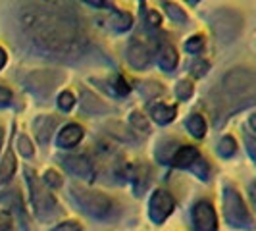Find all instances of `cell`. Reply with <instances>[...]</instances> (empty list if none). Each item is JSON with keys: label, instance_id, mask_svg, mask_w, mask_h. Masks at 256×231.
I'll return each instance as SVG.
<instances>
[{"label": "cell", "instance_id": "1", "mask_svg": "<svg viewBox=\"0 0 256 231\" xmlns=\"http://www.w3.org/2000/svg\"><path fill=\"white\" fill-rule=\"evenodd\" d=\"M16 27L27 48L48 60L70 64L89 48L83 16L66 0H20Z\"/></svg>", "mask_w": 256, "mask_h": 231}, {"label": "cell", "instance_id": "2", "mask_svg": "<svg viewBox=\"0 0 256 231\" xmlns=\"http://www.w3.org/2000/svg\"><path fill=\"white\" fill-rule=\"evenodd\" d=\"M256 92V76L250 68H231L222 77L216 89L210 94L212 114L216 126H222L226 120L239 110H244L254 104Z\"/></svg>", "mask_w": 256, "mask_h": 231}, {"label": "cell", "instance_id": "3", "mask_svg": "<svg viewBox=\"0 0 256 231\" xmlns=\"http://www.w3.org/2000/svg\"><path fill=\"white\" fill-rule=\"evenodd\" d=\"M208 27L222 44H230L243 31V16L233 8H218L206 16Z\"/></svg>", "mask_w": 256, "mask_h": 231}, {"label": "cell", "instance_id": "4", "mask_svg": "<svg viewBox=\"0 0 256 231\" xmlns=\"http://www.w3.org/2000/svg\"><path fill=\"white\" fill-rule=\"evenodd\" d=\"M66 79L62 70H35L26 74V77L22 79V87L31 92L33 96H37L38 100H46L50 98L52 92L60 87V83Z\"/></svg>", "mask_w": 256, "mask_h": 231}, {"label": "cell", "instance_id": "5", "mask_svg": "<svg viewBox=\"0 0 256 231\" xmlns=\"http://www.w3.org/2000/svg\"><path fill=\"white\" fill-rule=\"evenodd\" d=\"M72 194L77 200V204L81 206L87 214L94 216V218H106L112 210H114V202L110 196H106L98 191H89V189H83V187H72Z\"/></svg>", "mask_w": 256, "mask_h": 231}, {"label": "cell", "instance_id": "6", "mask_svg": "<svg viewBox=\"0 0 256 231\" xmlns=\"http://www.w3.org/2000/svg\"><path fill=\"white\" fill-rule=\"evenodd\" d=\"M26 176H27V185H29V191H31V200H33V204L37 208L38 216H42V218H48L52 216L54 212H56V200L52 198V194L46 189H44V185H40V180L37 178V174L33 172V170H26Z\"/></svg>", "mask_w": 256, "mask_h": 231}, {"label": "cell", "instance_id": "7", "mask_svg": "<svg viewBox=\"0 0 256 231\" xmlns=\"http://www.w3.org/2000/svg\"><path fill=\"white\" fill-rule=\"evenodd\" d=\"M224 212H226V218L230 220V224L237 226V228H241V226L248 228L250 222H252L243 198H241V194L235 189H231V187H228L224 191Z\"/></svg>", "mask_w": 256, "mask_h": 231}, {"label": "cell", "instance_id": "8", "mask_svg": "<svg viewBox=\"0 0 256 231\" xmlns=\"http://www.w3.org/2000/svg\"><path fill=\"white\" fill-rule=\"evenodd\" d=\"M126 60L128 64L137 70V72H144L148 66H150V60H152V54H150V48L139 40V38H131L126 46Z\"/></svg>", "mask_w": 256, "mask_h": 231}, {"label": "cell", "instance_id": "9", "mask_svg": "<svg viewBox=\"0 0 256 231\" xmlns=\"http://www.w3.org/2000/svg\"><path fill=\"white\" fill-rule=\"evenodd\" d=\"M174 210V198L170 196L166 191H156L150 198V206H148V214L154 224H162L164 220L172 214Z\"/></svg>", "mask_w": 256, "mask_h": 231}, {"label": "cell", "instance_id": "10", "mask_svg": "<svg viewBox=\"0 0 256 231\" xmlns=\"http://www.w3.org/2000/svg\"><path fill=\"white\" fill-rule=\"evenodd\" d=\"M192 222L196 231H216V212L210 202L200 200L192 208Z\"/></svg>", "mask_w": 256, "mask_h": 231}, {"label": "cell", "instance_id": "11", "mask_svg": "<svg viewBox=\"0 0 256 231\" xmlns=\"http://www.w3.org/2000/svg\"><path fill=\"white\" fill-rule=\"evenodd\" d=\"M62 166L74 174L77 178H85V180H92L94 178V170L87 158L79 156V154H72V156H62Z\"/></svg>", "mask_w": 256, "mask_h": 231}, {"label": "cell", "instance_id": "12", "mask_svg": "<svg viewBox=\"0 0 256 231\" xmlns=\"http://www.w3.org/2000/svg\"><path fill=\"white\" fill-rule=\"evenodd\" d=\"M81 112L89 116L106 114V112H110V106L104 102L100 96H96L92 90L81 89Z\"/></svg>", "mask_w": 256, "mask_h": 231}, {"label": "cell", "instance_id": "13", "mask_svg": "<svg viewBox=\"0 0 256 231\" xmlns=\"http://www.w3.org/2000/svg\"><path fill=\"white\" fill-rule=\"evenodd\" d=\"M56 128H58V118L48 116V114L37 116L35 122H33L35 135H37L38 142H42V144H46V142L50 141L52 133L56 131Z\"/></svg>", "mask_w": 256, "mask_h": 231}, {"label": "cell", "instance_id": "14", "mask_svg": "<svg viewBox=\"0 0 256 231\" xmlns=\"http://www.w3.org/2000/svg\"><path fill=\"white\" fill-rule=\"evenodd\" d=\"M81 139H83V128L79 124H68V126L60 129V133L56 137V142L62 148H72V146L79 144Z\"/></svg>", "mask_w": 256, "mask_h": 231}, {"label": "cell", "instance_id": "15", "mask_svg": "<svg viewBox=\"0 0 256 231\" xmlns=\"http://www.w3.org/2000/svg\"><path fill=\"white\" fill-rule=\"evenodd\" d=\"M178 62H180L178 50L172 44H164L160 48V54H158V66H160V70L166 72V74H172L178 68Z\"/></svg>", "mask_w": 256, "mask_h": 231}, {"label": "cell", "instance_id": "16", "mask_svg": "<svg viewBox=\"0 0 256 231\" xmlns=\"http://www.w3.org/2000/svg\"><path fill=\"white\" fill-rule=\"evenodd\" d=\"M196 158H198V150L194 146L185 144V146H180L176 150V154L172 156V162L176 168H191Z\"/></svg>", "mask_w": 256, "mask_h": 231}, {"label": "cell", "instance_id": "17", "mask_svg": "<svg viewBox=\"0 0 256 231\" xmlns=\"http://www.w3.org/2000/svg\"><path fill=\"white\" fill-rule=\"evenodd\" d=\"M176 114H178V108L176 106H170V104H154L150 106V116H152V120L156 124H160V126H166L170 122H174L176 120Z\"/></svg>", "mask_w": 256, "mask_h": 231}, {"label": "cell", "instance_id": "18", "mask_svg": "<svg viewBox=\"0 0 256 231\" xmlns=\"http://www.w3.org/2000/svg\"><path fill=\"white\" fill-rule=\"evenodd\" d=\"M160 4H162V8H164L166 16L174 22V24H178V26H187L189 16H187L185 10L180 8L176 2H172V0H160Z\"/></svg>", "mask_w": 256, "mask_h": 231}, {"label": "cell", "instance_id": "19", "mask_svg": "<svg viewBox=\"0 0 256 231\" xmlns=\"http://www.w3.org/2000/svg\"><path fill=\"white\" fill-rule=\"evenodd\" d=\"M180 148V144L174 141V139H166V141H162L158 144V148H156V160L160 162V164H168V162H172V156L176 154V150Z\"/></svg>", "mask_w": 256, "mask_h": 231}, {"label": "cell", "instance_id": "20", "mask_svg": "<svg viewBox=\"0 0 256 231\" xmlns=\"http://www.w3.org/2000/svg\"><path fill=\"white\" fill-rule=\"evenodd\" d=\"M110 24L114 27V31L118 33H126L133 27V16L129 12H124V10H118V12L112 14V20Z\"/></svg>", "mask_w": 256, "mask_h": 231}, {"label": "cell", "instance_id": "21", "mask_svg": "<svg viewBox=\"0 0 256 231\" xmlns=\"http://www.w3.org/2000/svg\"><path fill=\"white\" fill-rule=\"evenodd\" d=\"M185 128L187 131L191 133L192 137H196V139H202L206 133V122L204 118L200 114H192L187 118V122H185Z\"/></svg>", "mask_w": 256, "mask_h": 231}, {"label": "cell", "instance_id": "22", "mask_svg": "<svg viewBox=\"0 0 256 231\" xmlns=\"http://www.w3.org/2000/svg\"><path fill=\"white\" fill-rule=\"evenodd\" d=\"M137 89H139V92H141L146 100H154L160 94H164V87L158 81H141L137 85Z\"/></svg>", "mask_w": 256, "mask_h": 231}, {"label": "cell", "instance_id": "23", "mask_svg": "<svg viewBox=\"0 0 256 231\" xmlns=\"http://www.w3.org/2000/svg\"><path fill=\"white\" fill-rule=\"evenodd\" d=\"M14 172H16V156H14L12 150H8L4 154L2 162H0V183L10 180L14 176Z\"/></svg>", "mask_w": 256, "mask_h": 231}, {"label": "cell", "instance_id": "24", "mask_svg": "<svg viewBox=\"0 0 256 231\" xmlns=\"http://www.w3.org/2000/svg\"><path fill=\"white\" fill-rule=\"evenodd\" d=\"M150 170L144 166H139V168H133V176H131V180H133V185H135V189H137V194H141L142 189L150 183Z\"/></svg>", "mask_w": 256, "mask_h": 231}, {"label": "cell", "instance_id": "25", "mask_svg": "<svg viewBox=\"0 0 256 231\" xmlns=\"http://www.w3.org/2000/svg\"><path fill=\"white\" fill-rule=\"evenodd\" d=\"M129 124H131V128L135 129V131H139V133H150L148 118L142 116L141 112H137V110L129 114Z\"/></svg>", "mask_w": 256, "mask_h": 231}, {"label": "cell", "instance_id": "26", "mask_svg": "<svg viewBox=\"0 0 256 231\" xmlns=\"http://www.w3.org/2000/svg\"><path fill=\"white\" fill-rule=\"evenodd\" d=\"M110 89H112V92L114 94H118V96H128L129 90H131V85H129L128 81L124 79L122 76H114L110 77Z\"/></svg>", "mask_w": 256, "mask_h": 231}, {"label": "cell", "instance_id": "27", "mask_svg": "<svg viewBox=\"0 0 256 231\" xmlns=\"http://www.w3.org/2000/svg\"><path fill=\"white\" fill-rule=\"evenodd\" d=\"M237 152V142L231 135H226L222 141L218 142V154L222 158H231L233 154Z\"/></svg>", "mask_w": 256, "mask_h": 231}, {"label": "cell", "instance_id": "28", "mask_svg": "<svg viewBox=\"0 0 256 231\" xmlns=\"http://www.w3.org/2000/svg\"><path fill=\"white\" fill-rule=\"evenodd\" d=\"M192 92H194V87H192V83L189 79H180L176 83V96L180 100H189L192 96Z\"/></svg>", "mask_w": 256, "mask_h": 231}, {"label": "cell", "instance_id": "29", "mask_svg": "<svg viewBox=\"0 0 256 231\" xmlns=\"http://www.w3.org/2000/svg\"><path fill=\"white\" fill-rule=\"evenodd\" d=\"M183 48L189 52V54H200L202 48H204V37L202 35H192L185 40Z\"/></svg>", "mask_w": 256, "mask_h": 231}, {"label": "cell", "instance_id": "30", "mask_svg": "<svg viewBox=\"0 0 256 231\" xmlns=\"http://www.w3.org/2000/svg\"><path fill=\"white\" fill-rule=\"evenodd\" d=\"M56 102H58V108H60L62 112H70V110L74 108V104H76V96H74L72 90H62V92L58 94Z\"/></svg>", "mask_w": 256, "mask_h": 231}, {"label": "cell", "instance_id": "31", "mask_svg": "<svg viewBox=\"0 0 256 231\" xmlns=\"http://www.w3.org/2000/svg\"><path fill=\"white\" fill-rule=\"evenodd\" d=\"M208 70H210V64H208L206 60H202V58H194L191 62V66H189V72H191V76H194V77L206 76Z\"/></svg>", "mask_w": 256, "mask_h": 231}, {"label": "cell", "instance_id": "32", "mask_svg": "<svg viewBox=\"0 0 256 231\" xmlns=\"http://www.w3.org/2000/svg\"><path fill=\"white\" fill-rule=\"evenodd\" d=\"M18 150L22 152V156H26V158H33L35 150H33V144H31L27 135H20L18 137Z\"/></svg>", "mask_w": 256, "mask_h": 231}, {"label": "cell", "instance_id": "33", "mask_svg": "<svg viewBox=\"0 0 256 231\" xmlns=\"http://www.w3.org/2000/svg\"><path fill=\"white\" fill-rule=\"evenodd\" d=\"M189 170H192V172H194V174H196V176H198V178H200V180H202V181L208 180V174H210V168H208V162H204V160H202L200 156H198V158L194 160V164H192V166L189 168Z\"/></svg>", "mask_w": 256, "mask_h": 231}, {"label": "cell", "instance_id": "34", "mask_svg": "<svg viewBox=\"0 0 256 231\" xmlns=\"http://www.w3.org/2000/svg\"><path fill=\"white\" fill-rule=\"evenodd\" d=\"M42 181H44L48 187H52V189H56V187H60V185H62V178H60V174H58V172H54V170H46Z\"/></svg>", "mask_w": 256, "mask_h": 231}, {"label": "cell", "instance_id": "35", "mask_svg": "<svg viewBox=\"0 0 256 231\" xmlns=\"http://www.w3.org/2000/svg\"><path fill=\"white\" fill-rule=\"evenodd\" d=\"M108 129H114V131H110L114 137H120V139H126V141H131V135H128L126 133V128L122 126V124H116V122H112V124H108L106 126Z\"/></svg>", "mask_w": 256, "mask_h": 231}, {"label": "cell", "instance_id": "36", "mask_svg": "<svg viewBox=\"0 0 256 231\" xmlns=\"http://www.w3.org/2000/svg\"><path fill=\"white\" fill-rule=\"evenodd\" d=\"M12 90L8 89V87H4V85H0V108H6V106H10L12 104Z\"/></svg>", "mask_w": 256, "mask_h": 231}, {"label": "cell", "instance_id": "37", "mask_svg": "<svg viewBox=\"0 0 256 231\" xmlns=\"http://www.w3.org/2000/svg\"><path fill=\"white\" fill-rule=\"evenodd\" d=\"M79 230H81V226L77 222H64V224H60V226L54 228V231H79Z\"/></svg>", "mask_w": 256, "mask_h": 231}, {"label": "cell", "instance_id": "38", "mask_svg": "<svg viewBox=\"0 0 256 231\" xmlns=\"http://www.w3.org/2000/svg\"><path fill=\"white\" fill-rule=\"evenodd\" d=\"M146 22H148L150 26L158 27V26H160V22H162V18H160V14H158V12L148 10V14H146Z\"/></svg>", "mask_w": 256, "mask_h": 231}, {"label": "cell", "instance_id": "39", "mask_svg": "<svg viewBox=\"0 0 256 231\" xmlns=\"http://www.w3.org/2000/svg\"><path fill=\"white\" fill-rule=\"evenodd\" d=\"M0 231H12V226H10V220L6 214H0Z\"/></svg>", "mask_w": 256, "mask_h": 231}, {"label": "cell", "instance_id": "40", "mask_svg": "<svg viewBox=\"0 0 256 231\" xmlns=\"http://www.w3.org/2000/svg\"><path fill=\"white\" fill-rule=\"evenodd\" d=\"M85 4H89L90 8H96V10H100V8H106V0H83Z\"/></svg>", "mask_w": 256, "mask_h": 231}, {"label": "cell", "instance_id": "41", "mask_svg": "<svg viewBox=\"0 0 256 231\" xmlns=\"http://www.w3.org/2000/svg\"><path fill=\"white\" fill-rule=\"evenodd\" d=\"M6 62H8V54H6V50L0 46V70L6 66Z\"/></svg>", "mask_w": 256, "mask_h": 231}, {"label": "cell", "instance_id": "42", "mask_svg": "<svg viewBox=\"0 0 256 231\" xmlns=\"http://www.w3.org/2000/svg\"><path fill=\"white\" fill-rule=\"evenodd\" d=\"M246 148H248V154H250V158H254V141H252L250 137H246Z\"/></svg>", "mask_w": 256, "mask_h": 231}, {"label": "cell", "instance_id": "43", "mask_svg": "<svg viewBox=\"0 0 256 231\" xmlns=\"http://www.w3.org/2000/svg\"><path fill=\"white\" fill-rule=\"evenodd\" d=\"M185 2H187V4H189V6H196V4H198V2H200V0H185Z\"/></svg>", "mask_w": 256, "mask_h": 231}, {"label": "cell", "instance_id": "44", "mask_svg": "<svg viewBox=\"0 0 256 231\" xmlns=\"http://www.w3.org/2000/svg\"><path fill=\"white\" fill-rule=\"evenodd\" d=\"M2 141H4V129L0 128V146H2Z\"/></svg>", "mask_w": 256, "mask_h": 231}]
</instances>
